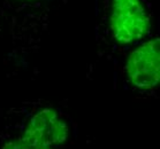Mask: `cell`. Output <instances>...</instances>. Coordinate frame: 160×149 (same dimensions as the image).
<instances>
[{
    "instance_id": "cell-1",
    "label": "cell",
    "mask_w": 160,
    "mask_h": 149,
    "mask_svg": "<svg viewBox=\"0 0 160 149\" xmlns=\"http://www.w3.org/2000/svg\"><path fill=\"white\" fill-rule=\"evenodd\" d=\"M75 139L73 118L44 100L9 108L0 125V149H70Z\"/></svg>"
},
{
    "instance_id": "cell-2",
    "label": "cell",
    "mask_w": 160,
    "mask_h": 149,
    "mask_svg": "<svg viewBox=\"0 0 160 149\" xmlns=\"http://www.w3.org/2000/svg\"><path fill=\"white\" fill-rule=\"evenodd\" d=\"M96 26L99 56L117 60L151 37L149 0H102Z\"/></svg>"
},
{
    "instance_id": "cell-3",
    "label": "cell",
    "mask_w": 160,
    "mask_h": 149,
    "mask_svg": "<svg viewBox=\"0 0 160 149\" xmlns=\"http://www.w3.org/2000/svg\"><path fill=\"white\" fill-rule=\"evenodd\" d=\"M159 61V37L154 35L126 54L121 68L124 85L144 96L154 94L160 78Z\"/></svg>"
}]
</instances>
